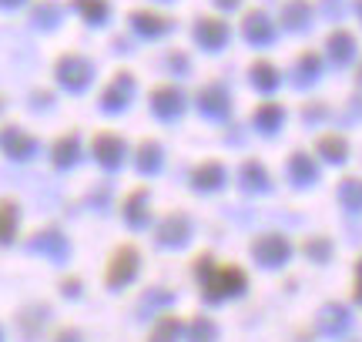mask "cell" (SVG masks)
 <instances>
[{
  "instance_id": "obj_1",
  "label": "cell",
  "mask_w": 362,
  "mask_h": 342,
  "mask_svg": "<svg viewBox=\"0 0 362 342\" xmlns=\"http://www.w3.org/2000/svg\"><path fill=\"white\" fill-rule=\"evenodd\" d=\"M134 269H138V252L117 249L115 259H111V269H107V282H111V285H121V282H128V278L134 276Z\"/></svg>"
},
{
  "instance_id": "obj_2",
  "label": "cell",
  "mask_w": 362,
  "mask_h": 342,
  "mask_svg": "<svg viewBox=\"0 0 362 342\" xmlns=\"http://www.w3.org/2000/svg\"><path fill=\"white\" fill-rule=\"evenodd\" d=\"M245 285V276L238 272V269H218L215 276L208 278V295H232V292H238Z\"/></svg>"
},
{
  "instance_id": "obj_3",
  "label": "cell",
  "mask_w": 362,
  "mask_h": 342,
  "mask_svg": "<svg viewBox=\"0 0 362 342\" xmlns=\"http://www.w3.org/2000/svg\"><path fill=\"white\" fill-rule=\"evenodd\" d=\"M356 299L362 302V262H359V272H356Z\"/></svg>"
}]
</instances>
